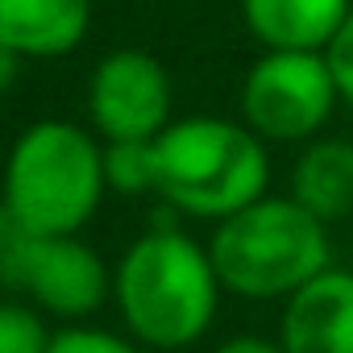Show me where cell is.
Wrapping results in <instances>:
<instances>
[{"label": "cell", "instance_id": "obj_11", "mask_svg": "<svg viewBox=\"0 0 353 353\" xmlns=\"http://www.w3.org/2000/svg\"><path fill=\"white\" fill-rule=\"evenodd\" d=\"M316 221L336 225L353 212V141L349 137H316L299 145L291 162V192Z\"/></svg>", "mask_w": 353, "mask_h": 353}, {"label": "cell", "instance_id": "obj_6", "mask_svg": "<svg viewBox=\"0 0 353 353\" xmlns=\"http://www.w3.org/2000/svg\"><path fill=\"white\" fill-rule=\"evenodd\" d=\"M336 108L341 96L324 54L262 50L241 75L237 117L266 145H307L324 137Z\"/></svg>", "mask_w": 353, "mask_h": 353}, {"label": "cell", "instance_id": "obj_16", "mask_svg": "<svg viewBox=\"0 0 353 353\" xmlns=\"http://www.w3.org/2000/svg\"><path fill=\"white\" fill-rule=\"evenodd\" d=\"M212 353H287L279 345V336H258V332H237V336H225Z\"/></svg>", "mask_w": 353, "mask_h": 353}, {"label": "cell", "instance_id": "obj_15", "mask_svg": "<svg viewBox=\"0 0 353 353\" xmlns=\"http://www.w3.org/2000/svg\"><path fill=\"white\" fill-rule=\"evenodd\" d=\"M324 59H328V71H332V79H336L341 108H349V112H353V13H349V21L341 26V34L328 42Z\"/></svg>", "mask_w": 353, "mask_h": 353}, {"label": "cell", "instance_id": "obj_2", "mask_svg": "<svg viewBox=\"0 0 353 353\" xmlns=\"http://www.w3.org/2000/svg\"><path fill=\"white\" fill-rule=\"evenodd\" d=\"M104 196V141L67 117L30 121L0 166V216L21 233H83Z\"/></svg>", "mask_w": 353, "mask_h": 353}, {"label": "cell", "instance_id": "obj_9", "mask_svg": "<svg viewBox=\"0 0 353 353\" xmlns=\"http://www.w3.org/2000/svg\"><path fill=\"white\" fill-rule=\"evenodd\" d=\"M92 30V0H0V46L26 63L67 59Z\"/></svg>", "mask_w": 353, "mask_h": 353}, {"label": "cell", "instance_id": "obj_17", "mask_svg": "<svg viewBox=\"0 0 353 353\" xmlns=\"http://www.w3.org/2000/svg\"><path fill=\"white\" fill-rule=\"evenodd\" d=\"M21 71H26V59H21V54H13L9 46H0V96H9V92L17 88Z\"/></svg>", "mask_w": 353, "mask_h": 353}, {"label": "cell", "instance_id": "obj_1", "mask_svg": "<svg viewBox=\"0 0 353 353\" xmlns=\"http://www.w3.org/2000/svg\"><path fill=\"white\" fill-rule=\"evenodd\" d=\"M221 279L208 245L183 225L158 221L125 245L112 266V303L125 332L150 353L200 345L221 312Z\"/></svg>", "mask_w": 353, "mask_h": 353}, {"label": "cell", "instance_id": "obj_5", "mask_svg": "<svg viewBox=\"0 0 353 353\" xmlns=\"http://www.w3.org/2000/svg\"><path fill=\"white\" fill-rule=\"evenodd\" d=\"M0 283L63 324H83L112 303V266L79 233L38 237L0 216Z\"/></svg>", "mask_w": 353, "mask_h": 353}, {"label": "cell", "instance_id": "obj_13", "mask_svg": "<svg viewBox=\"0 0 353 353\" xmlns=\"http://www.w3.org/2000/svg\"><path fill=\"white\" fill-rule=\"evenodd\" d=\"M46 320L26 299H0V353H46L54 336Z\"/></svg>", "mask_w": 353, "mask_h": 353}, {"label": "cell", "instance_id": "obj_7", "mask_svg": "<svg viewBox=\"0 0 353 353\" xmlns=\"http://www.w3.org/2000/svg\"><path fill=\"white\" fill-rule=\"evenodd\" d=\"M174 121V83L141 46L108 50L88 75V129L100 141H154Z\"/></svg>", "mask_w": 353, "mask_h": 353}, {"label": "cell", "instance_id": "obj_3", "mask_svg": "<svg viewBox=\"0 0 353 353\" xmlns=\"http://www.w3.org/2000/svg\"><path fill=\"white\" fill-rule=\"evenodd\" d=\"M270 192V145L241 117H174L154 137V196L170 216L225 221Z\"/></svg>", "mask_w": 353, "mask_h": 353}, {"label": "cell", "instance_id": "obj_14", "mask_svg": "<svg viewBox=\"0 0 353 353\" xmlns=\"http://www.w3.org/2000/svg\"><path fill=\"white\" fill-rule=\"evenodd\" d=\"M46 353H150V349H141L129 332H112V328H100V324L83 320V324L54 328Z\"/></svg>", "mask_w": 353, "mask_h": 353}, {"label": "cell", "instance_id": "obj_10", "mask_svg": "<svg viewBox=\"0 0 353 353\" xmlns=\"http://www.w3.org/2000/svg\"><path fill=\"white\" fill-rule=\"evenodd\" d=\"M237 5L250 38L262 50L312 54H324L353 13V0H237Z\"/></svg>", "mask_w": 353, "mask_h": 353}, {"label": "cell", "instance_id": "obj_12", "mask_svg": "<svg viewBox=\"0 0 353 353\" xmlns=\"http://www.w3.org/2000/svg\"><path fill=\"white\" fill-rule=\"evenodd\" d=\"M104 183L112 196H154V141H104Z\"/></svg>", "mask_w": 353, "mask_h": 353}, {"label": "cell", "instance_id": "obj_4", "mask_svg": "<svg viewBox=\"0 0 353 353\" xmlns=\"http://www.w3.org/2000/svg\"><path fill=\"white\" fill-rule=\"evenodd\" d=\"M225 295L250 303H283L332 266L328 225L291 196H262L212 225L204 241Z\"/></svg>", "mask_w": 353, "mask_h": 353}, {"label": "cell", "instance_id": "obj_8", "mask_svg": "<svg viewBox=\"0 0 353 353\" xmlns=\"http://www.w3.org/2000/svg\"><path fill=\"white\" fill-rule=\"evenodd\" d=\"M279 345L287 353H353V270L328 266L283 299Z\"/></svg>", "mask_w": 353, "mask_h": 353}]
</instances>
